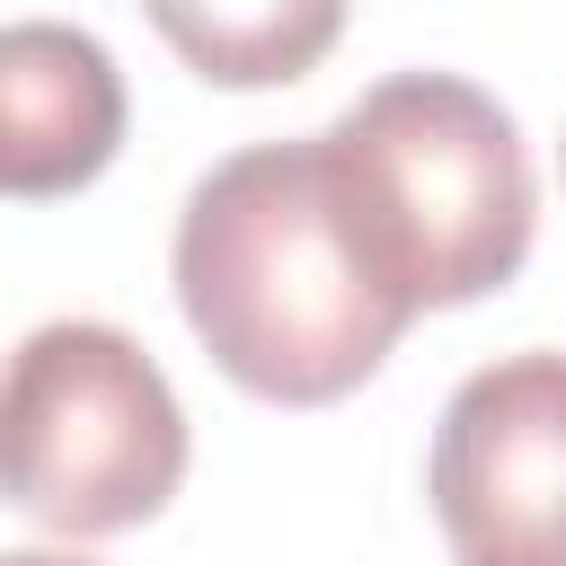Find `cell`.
<instances>
[{
    "mask_svg": "<svg viewBox=\"0 0 566 566\" xmlns=\"http://www.w3.org/2000/svg\"><path fill=\"white\" fill-rule=\"evenodd\" d=\"M168 274L221 380L265 407H327L363 389L416 318L354 239L318 133L230 150L186 195Z\"/></svg>",
    "mask_w": 566,
    "mask_h": 566,
    "instance_id": "1",
    "label": "cell"
},
{
    "mask_svg": "<svg viewBox=\"0 0 566 566\" xmlns=\"http://www.w3.org/2000/svg\"><path fill=\"white\" fill-rule=\"evenodd\" d=\"M327 186L407 310H460L522 274L539 186L513 115L451 71H398L318 133Z\"/></svg>",
    "mask_w": 566,
    "mask_h": 566,
    "instance_id": "2",
    "label": "cell"
},
{
    "mask_svg": "<svg viewBox=\"0 0 566 566\" xmlns=\"http://www.w3.org/2000/svg\"><path fill=\"white\" fill-rule=\"evenodd\" d=\"M186 478L168 371L106 318H53L0 363V504L62 539L150 522Z\"/></svg>",
    "mask_w": 566,
    "mask_h": 566,
    "instance_id": "3",
    "label": "cell"
},
{
    "mask_svg": "<svg viewBox=\"0 0 566 566\" xmlns=\"http://www.w3.org/2000/svg\"><path fill=\"white\" fill-rule=\"evenodd\" d=\"M424 495L460 566H566V354L469 371L433 424Z\"/></svg>",
    "mask_w": 566,
    "mask_h": 566,
    "instance_id": "4",
    "label": "cell"
},
{
    "mask_svg": "<svg viewBox=\"0 0 566 566\" xmlns=\"http://www.w3.org/2000/svg\"><path fill=\"white\" fill-rule=\"evenodd\" d=\"M124 150V71L88 27L18 18L0 27V195L53 203L106 177Z\"/></svg>",
    "mask_w": 566,
    "mask_h": 566,
    "instance_id": "5",
    "label": "cell"
},
{
    "mask_svg": "<svg viewBox=\"0 0 566 566\" xmlns=\"http://www.w3.org/2000/svg\"><path fill=\"white\" fill-rule=\"evenodd\" d=\"M142 18L212 88L310 80L345 35V0H142Z\"/></svg>",
    "mask_w": 566,
    "mask_h": 566,
    "instance_id": "6",
    "label": "cell"
},
{
    "mask_svg": "<svg viewBox=\"0 0 566 566\" xmlns=\"http://www.w3.org/2000/svg\"><path fill=\"white\" fill-rule=\"evenodd\" d=\"M0 566H88V557H62V548H9Z\"/></svg>",
    "mask_w": 566,
    "mask_h": 566,
    "instance_id": "7",
    "label": "cell"
}]
</instances>
